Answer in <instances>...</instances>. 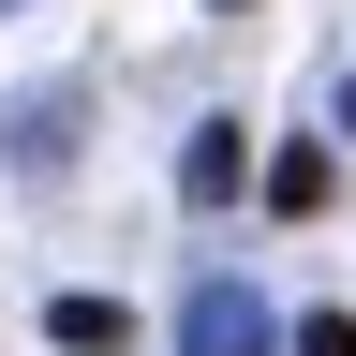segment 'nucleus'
<instances>
[{"label": "nucleus", "mask_w": 356, "mask_h": 356, "mask_svg": "<svg viewBox=\"0 0 356 356\" xmlns=\"http://www.w3.org/2000/svg\"><path fill=\"white\" fill-rule=\"evenodd\" d=\"M327 193H341V163H327V149H282V163H267V208H282V222H312Z\"/></svg>", "instance_id": "7ed1b4c3"}, {"label": "nucleus", "mask_w": 356, "mask_h": 356, "mask_svg": "<svg viewBox=\"0 0 356 356\" xmlns=\"http://www.w3.org/2000/svg\"><path fill=\"white\" fill-rule=\"evenodd\" d=\"M297 356H356V312H312V327H297Z\"/></svg>", "instance_id": "39448f33"}, {"label": "nucleus", "mask_w": 356, "mask_h": 356, "mask_svg": "<svg viewBox=\"0 0 356 356\" xmlns=\"http://www.w3.org/2000/svg\"><path fill=\"white\" fill-rule=\"evenodd\" d=\"M44 327H60L74 356H134V312H119V297H60V312H44Z\"/></svg>", "instance_id": "20e7f679"}, {"label": "nucleus", "mask_w": 356, "mask_h": 356, "mask_svg": "<svg viewBox=\"0 0 356 356\" xmlns=\"http://www.w3.org/2000/svg\"><path fill=\"white\" fill-rule=\"evenodd\" d=\"M341 134H356V89H341Z\"/></svg>", "instance_id": "423d86ee"}, {"label": "nucleus", "mask_w": 356, "mask_h": 356, "mask_svg": "<svg viewBox=\"0 0 356 356\" xmlns=\"http://www.w3.org/2000/svg\"><path fill=\"white\" fill-rule=\"evenodd\" d=\"M238 178H252V149H238V119H208L193 149H178V193H193V208H238Z\"/></svg>", "instance_id": "f257e3e1"}, {"label": "nucleus", "mask_w": 356, "mask_h": 356, "mask_svg": "<svg viewBox=\"0 0 356 356\" xmlns=\"http://www.w3.org/2000/svg\"><path fill=\"white\" fill-rule=\"evenodd\" d=\"M208 15H238V0H208Z\"/></svg>", "instance_id": "0eeeda50"}, {"label": "nucleus", "mask_w": 356, "mask_h": 356, "mask_svg": "<svg viewBox=\"0 0 356 356\" xmlns=\"http://www.w3.org/2000/svg\"><path fill=\"white\" fill-rule=\"evenodd\" d=\"M193 356H267V312H252L238 282H208V297H193Z\"/></svg>", "instance_id": "f03ea898"}]
</instances>
